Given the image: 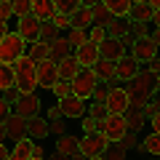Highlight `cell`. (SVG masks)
Instances as JSON below:
<instances>
[{
    "instance_id": "cell-1",
    "label": "cell",
    "mask_w": 160,
    "mask_h": 160,
    "mask_svg": "<svg viewBox=\"0 0 160 160\" xmlns=\"http://www.w3.org/2000/svg\"><path fill=\"white\" fill-rule=\"evenodd\" d=\"M27 46L29 43L16 29H6V32L0 35V64H16L27 53Z\"/></svg>"
},
{
    "instance_id": "cell-2",
    "label": "cell",
    "mask_w": 160,
    "mask_h": 160,
    "mask_svg": "<svg viewBox=\"0 0 160 160\" xmlns=\"http://www.w3.org/2000/svg\"><path fill=\"white\" fill-rule=\"evenodd\" d=\"M38 67H40V64L35 62L29 53H24V56L13 64V69H16V88L22 93L40 91V86H38Z\"/></svg>"
},
{
    "instance_id": "cell-3",
    "label": "cell",
    "mask_w": 160,
    "mask_h": 160,
    "mask_svg": "<svg viewBox=\"0 0 160 160\" xmlns=\"http://www.w3.org/2000/svg\"><path fill=\"white\" fill-rule=\"evenodd\" d=\"M99 75H96V69L93 67H80L78 69V75L72 78V86H75V96H80V99H86V102H91L93 99V93H96V88H99Z\"/></svg>"
},
{
    "instance_id": "cell-4",
    "label": "cell",
    "mask_w": 160,
    "mask_h": 160,
    "mask_svg": "<svg viewBox=\"0 0 160 160\" xmlns=\"http://www.w3.org/2000/svg\"><path fill=\"white\" fill-rule=\"evenodd\" d=\"M107 144L109 139L102 131H91L86 136H80V152H83L86 160H102L104 152H107Z\"/></svg>"
},
{
    "instance_id": "cell-5",
    "label": "cell",
    "mask_w": 160,
    "mask_h": 160,
    "mask_svg": "<svg viewBox=\"0 0 160 160\" xmlns=\"http://www.w3.org/2000/svg\"><path fill=\"white\" fill-rule=\"evenodd\" d=\"M0 133H3V139H13V142L27 136V118L13 109L11 115L0 118Z\"/></svg>"
},
{
    "instance_id": "cell-6",
    "label": "cell",
    "mask_w": 160,
    "mask_h": 160,
    "mask_svg": "<svg viewBox=\"0 0 160 160\" xmlns=\"http://www.w3.org/2000/svg\"><path fill=\"white\" fill-rule=\"evenodd\" d=\"M102 133L109 139V142H123V136L128 133L126 115H115V112H107V115L102 118Z\"/></svg>"
},
{
    "instance_id": "cell-7",
    "label": "cell",
    "mask_w": 160,
    "mask_h": 160,
    "mask_svg": "<svg viewBox=\"0 0 160 160\" xmlns=\"http://www.w3.org/2000/svg\"><path fill=\"white\" fill-rule=\"evenodd\" d=\"M128 53H131V56H136L139 64H149V62L160 53V48L155 46V40L149 38V35H142V38L133 40V46H131V51H128Z\"/></svg>"
},
{
    "instance_id": "cell-8",
    "label": "cell",
    "mask_w": 160,
    "mask_h": 160,
    "mask_svg": "<svg viewBox=\"0 0 160 160\" xmlns=\"http://www.w3.org/2000/svg\"><path fill=\"white\" fill-rule=\"evenodd\" d=\"M59 102V109H62V115L67 120H80L83 115L88 112V104L91 102H86V99H80V96H64V99H56Z\"/></svg>"
},
{
    "instance_id": "cell-9",
    "label": "cell",
    "mask_w": 160,
    "mask_h": 160,
    "mask_svg": "<svg viewBox=\"0 0 160 160\" xmlns=\"http://www.w3.org/2000/svg\"><path fill=\"white\" fill-rule=\"evenodd\" d=\"M40 27H43V19H38L35 13H27V16H16V32L22 35L27 43H35V40H40Z\"/></svg>"
},
{
    "instance_id": "cell-10",
    "label": "cell",
    "mask_w": 160,
    "mask_h": 160,
    "mask_svg": "<svg viewBox=\"0 0 160 160\" xmlns=\"http://www.w3.org/2000/svg\"><path fill=\"white\" fill-rule=\"evenodd\" d=\"M27 133L35 142H43V139L51 136V120L46 118V112H35L27 118Z\"/></svg>"
},
{
    "instance_id": "cell-11",
    "label": "cell",
    "mask_w": 160,
    "mask_h": 160,
    "mask_svg": "<svg viewBox=\"0 0 160 160\" xmlns=\"http://www.w3.org/2000/svg\"><path fill=\"white\" fill-rule=\"evenodd\" d=\"M59 62H46V64H40L38 67V86L40 91H53V86L59 83Z\"/></svg>"
},
{
    "instance_id": "cell-12",
    "label": "cell",
    "mask_w": 160,
    "mask_h": 160,
    "mask_svg": "<svg viewBox=\"0 0 160 160\" xmlns=\"http://www.w3.org/2000/svg\"><path fill=\"white\" fill-rule=\"evenodd\" d=\"M53 149H59V155H64V160H80L83 158V152H80V139L75 136V133H62V136H56V147Z\"/></svg>"
},
{
    "instance_id": "cell-13",
    "label": "cell",
    "mask_w": 160,
    "mask_h": 160,
    "mask_svg": "<svg viewBox=\"0 0 160 160\" xmlns=\"http://www.w3.org/2000/svg\"><path fill=\"white\" fill-rule=\"evenodd\" d=\"M128 107H131V99H128V88L126 86H112L109 91V99H107V109L115 115H126Z\"/></svg>"
},
{
    "instance_id": "cell-14",
    "label": "cell",
    "mask_w": 160,
    "mask_h": 160,
    "mask_svg": "<svg viewBox=\"0 0 160 160\" xmlns=\"http://www.w3.org/2000/svg\"><path fill=\"white\" fill-rule=\"evenodd\" d=\"M43 43H46V48H48V59H51V62H62L67 53H75V46L69 43L67 35H59V38H53V40H43Z\"/></svg>"
},
{
    "instance_id": "cell-15",
    "label": "cell",
    "mask_w": 160,
    "mask_h": 160,
    "mask_svg": "<svg viewBox=\"0 0 160 160\" xmlns=\"http://www.w3.org/2000/svg\"><path fill=\"white\" fill-rule=\"evenodd\" d=\"M128 83L139 86L142 91H147V93H155V91L160 88V75H155L152 69L147 67V64H142V67H139V72H136V78L128 80Z\"/></svg>"
},
{
    "instance_id": "cell-16",
    "label": "cell",
    "mask_w": 160,
    "mask_h": 160,
    "mask_svg": "<svg viewBox=\"0 0 160 160\" xmlns=\"http://www.w3.org/2000/svg\"><path fill=\"white\" fill-rule=\"evenodd\" d=\"M16 112H22L24 118H29V115H35V112H43V99H40V93L38 91L22 93V99L16 102Z\"/></svg>"
},
{
    "instance_id": "cell-17",
    "label": "cell",
    "mask_w": 160,
    "mask_h": 160,
    "mask_svg": "<svg viewBox=\"0 0 160 160\" xmlns=\"http://www.w3.org/2000/svg\"><path fill=\"white\" fill-rule=\"evenodd\" d=\"M35 139L29 136H22V139H16L13 142V147H11V160H32V152H35Z\"/></svg>"
},
{
    "instance_id": "cell-18",
    "label": "cell",
    "mask_w": 160,
    "mask_h": 160,
    "mask_svg": "<svg viewBox=\"0 0 160 160\" xmlns=\"http://www.w3.org/2000/svg\"><path fill=\"white\" fill-rule=\"evenodd\" d=\"M93 69H96V75H99L102 83H112V86H118V62L102 56L96 64H93Z\"/></svg>"
},
{
    "instance_id": "cell-19",
    "label": "cell",
    "mask_w": 160,
    "mask_h": 160,
    "mask_svg": "<svg viewBox=\"0 0 160 160\" xmlns=\"http://www.w3.org/2000/svg\"><path fill=\"white\" fill-rule=\"evenodd\" d=\"M139 67H142V64L136 62V56L126 53V56L118 62V80H120V83H128V80H133V78H136V72H139Z\"/></svg>"
},
{
    "instance_id": "cell-20",
    "label": "cell",
    "mask_w": 160,
    "mask_h": 160,
    "mask_svg": "<svg viewBox=\"0 0 160 160\" xmlns=\"http://www.w3.org/2000/svg\"><path fill=\"white\" fill-rule=\"evenodd\" d=\"M78 59L83 67H93V64L102 59V51H99V43H93V40H88V43H83V46L78 48Z\"/></svg>"
},
{
    "instance_id": "cell-21",
    "label": "cell",
    "mask_w": 160,
    "mask_h": 160,
    "mask_svg": "<svg viewBox=\"0 0 160 160\" xmlns=\"http://www.w3.org/2000/svg\"><path fill=\"white\" fill-rule=\"evenodd\" d=\"M128 99H131V107L128 109H136V112H144V107L149 104V99H152V93H147V91H142L139 86H133V83H128Z\"/></svg>"
},
{
    "instance_id": "cell-22",
    "label": "cell",
    "mask_w": 160,
    "mask_h": 160,
    "mask_svg": "<svg viewBox=\"0 0 160 160\" xmlns=\"http://www.w3.org/2000/svg\"><path fill=\"white\" fill-rule=\"evenodd\" d=\"M128 19L131 22H152L155 19V6H149L147 0H142V3H131V13H128Z\"/></svg>"
},
{
    "instance_id": "cell-23",
    "label": "cell",
    "mask_w": 160,
    "mask_h": 160,
    "mask_svg": "<svg viewBox=\"0 0 160 160\" xmlns=\"http://www.w3.org/2000/svg\"><path fill=\"white\" fill-rule=\"evenodd\" d=\"M131 27H133V22L128 16H112V22L107 24V32L112 38H128L131 35Z\"/></svg>"
},
{
    "instance_id": "cell-24",
    "label": "cell",
    "mask_w": 160,
    "mask_h": 160,
    "mask_svg": "<svg viewBox=\"0 0 160 160\" xmlns=\"http://www.w3.org/2000/svg\"><path fill=\"white\" fill-rule=\"evenodd\" d=\"M80 67H83V64H80L78 53H67V56L59 62V75H62V78H67V80H72L75 75H78Z\"/></svg>"
},
{
    "instance_id": "cell-25",
    "label": "cell",
    "mask_w": 160,
    "mask_h": 160,
    "mask_svg": "<svg viewBox=\"0 0 160 160\" xmlns=\"http://www.w3.org/2000/svg\"><path fill=\"white\" fill-rule=\"evenodd\" d=\"M59 8H56V0H32V13L38 19H53V13H56Z\"/></svg>"
},
{
    "instance_id": "cell-26",
    "label": "cell",
    "mask_w": 160,
    "mask_h": 160,
    "mask_svg": "<svg viewBox=\"0 0 160 160\" xmlns=\"http://www.w3.org/2000/svg\"><path fill=\"white\" fill-rule=\"evenodd\" d=\"M78 24V27H93L96 24V13H93L91 6H80L78 11L72 13V27Z\"/></svg>"
},
{
    "instance_id": "cell-27",
    "label": "cell",
    "mask_w": 160,
    "mask_h": 160,
    "mask_svg": "<svg viewBox=\"0 0 160 160\" xmlns=\"http://www.w3.org/2000/svg\"><path fill=\"white\" fill-rule=\"evenodd\" d=\"M126 123H128V131H139V133H144V128H147L149 118H147L144 112H136V109H128V112H126Z\"/></svg>"
},
{
    "instance_id": "cell-28",
    "label": "cell",
    "mask_w": 160,
    "mask_h": 160,
    "mask_svg": "<svg viewBox=\"0 0 160 160\" xmlns=\"http://www.w3.org/2000/svg\"><path fill=\"white\" fill-rule=\"evenodd\" d=\"M142 152L160 158V133H158V131L149 128V133H144V139H142Z\"/></svg>"
},
{
    "instance_id": "cell-29",
    "label": "cell",
    "mask_w": 160,
    "mask_h": 160,
    "mask_svg": "<svg viewBox=\"0 0 160 160\" xmlns=\"http://www.w3.org/2000/svg\"><path fill=\"white\" fill-rule=\"evenodd\" d=\"M67 38H69V43L75 46V51H78L83 43L91 40V27H78V24H75V27H69V35H67Z\"/></svg>"
},
{
    "instance_id": "cell-30",
    "label": "cell",
    "mask_w": 160,
    "mask_h": 160,
    "mask_svg": "<svg viewBox=\"0 0 160 160\" xmlns=\"http://www.w3.org/2000/svg\"><path fill=\"white\" fill-rule=\"evenodd\" d=\"M13 86H16V69H13V64H0V91H8Z\"/></svg>"
},
{
    "instance_id": "cell-31",
    "label": "cell",
    "mask_w": 160,
    "mask_h": 160,
    "mask_svg": "<svg viewBox=\"0 0 160 160\" xmlns=\"http://www.w3.org/2000/svg\"><path fill=\"white\" fill-rule=\"evenodd\" d=\"M27 53H29V56H32L38 64L51 62V59H48V48H46V43H43V40H35V43H29V46H27Z\"/></svg>"
},
{
    "instance_id": "cell-32",
    "label": "cell",
    "mask_w": 160,
    "mask_h": 160,
    "mask_svg": "<svg viewBox=\"0 0 160 160\" xmlns=\"http://www.w3.org/2000/svg\"><path fill=\"white\" fill-rule=\"evenodd\" d=\"M128 155H131V152L126 149L123 142H109L107 144V152H104V160H126Z\"/></svg>"
},
{
    "instance_id": "cell-33",
    "label": "cell",
    "mask_w": 160,
    "mask_h": 160,
    "mask_svg": "<svg viewBox=\"0 0 160 160\" xmlns=\"http://www.w3.org/2000/svg\"><path fill=\"white\" fill-rule=\"evenodd\" d=\"M102 3L109 8L112 16H128L131 13V0H102Z\"/></svg>"
},
{
    "instance_id": "cell-34",
    "label": "cell",
    "mask_w": 160,
    "mask_h": 160,
    "mask_svg": "<svg viewBox=\"0 0 160 160\" xmlns=\"http://www.w3.org/2000/svg\"><path fill=\"white\" fill-rule=\"evenodd\" d=\"M59 35H64V29L56 27V24H53V19H46V22H43V27H40V40H53V38H59Z\"/></svg>"
},
{
    "instance_id": "cell-35",
    "label": "cell",
    "mask_w": 160,
    "mask_h": 160,
    "mask_svg": "<svg viewBox=\"0 0 160 160\" xmlns=\"http://www.w3.org/2000/svg\"><path fill=\"white\" fill-rule=\"evenodd\" d=\"M80 128H83V133H91V131H102V118H96V115L86 112L83 118H80Z\"/></svg>"
},
{
    "instance_id": "cell-36",
    "label": "cell",
    "mask_w": 160,
    "mask_h": 160,
    "mask_svg": "<svg viewBox=\"0 0 160 160\" xmlns=\"http://www.w3.org/2000/svg\"><path fill=\"white\" fill-rule=\"evenodd\" d=\"M53 96L56 99H64V96H72L75 93V86H72V80H67V78H59V83L53 86Z\"/></svg>"
},
{
    "instance_id": "cell-37",
    "label": "cell",
    "mask_w": 160,
    "mask_h": 160,
    "mask_svg": "<svg viewBox=\"0 0 160 160\" xmlns=\"http://www.w3.org/2000/svg\"><path fill=\"white\" fill-rule=\"evenodd\" d=\"M13 16H16V6H13V0H0V24H8Z\"/></svg>"
},
{
    "instance_id": "cell-38",
    "label": "cell",
    "mask_w": 160,
    "mask_h": 160,
    "mask_svg": "<svg viewBox=\"0 0 160 160\" xmlns=\"http://www.w3.org/2000/svg\"><path fill=\"white\" fill-rule=\"evenodd\" d=\"M53 24H56V27H62V29H69V27H72V13L56 11V13H53Z\"/></svg>"
},
{
    "instance_id": "cell-39",
    "label": "cell",
    "mask_w": 160,
    "mask_h": 160,
    "mask_svg": "<svg viewBox=\"0 0 160 160\" xmlns=\"http://www.w3.org/2000/svg\"><path fill=\"white\" fill-rule=\"evenodd\" d=\"M80 6H83L80 0H56V8L59 11H67V13H75Z\"/></svg>"
},
{
    "instance_id": "cell-40",
    "label": "cell",
    "mask_w": 160,
    "mask_h": 160,
    "mask_svg": "<svg viewBox=\"0 0 160 160\" xmlns=\"http://www.w3.org/2000/svg\"><path fill=\"white\" fill-rule=\"evenodd\" d=\"M62 133H67V118L51 120V136H62Z\"/></svg>"
},
{
    "instance_id": "cell-41",
    "label": "cell",
    "mask_w": 160,
    "mask_h": 160,
    "mask_svg": "<svg viewBox=\"0 0 160 160\" xmlns=\"http://www.w3.org/2000/svg\"><path fill=\"white\" fill-rule=\"evenodd\" d=\"M13 6H16V16L32 13V0H13Z\"/></svg>"
},
{
    "instance_id": "cell-42",
    "label": "cell",
    "mask_w": 160,
    "mask_h": 160,
    "mask_svg": "<svg viewBox=\"0 0 160 160\" xmlns=\"http://www.w3.org/2000/svg\"><path fill=\"white\" fill-rule=\"evenodd\" d=\"M107 35H109L107 27H99V24H93V27H91V40H93V43H102Z\"/></svg>"
},
{
    "instance_id": "cell-43",
    "label": "cell",
    "mask_w": 160,
    "mask_h": 160,
    "mask_svg": "<svg viewBox=\"0 0 160 160\" xmlns=\"http://www.w3.org/2000/svg\"><path fill=\"white\" fill-rule=\"evenodd\" d=\"M46 118H48V120H56V118H64V115H62V109H59V102H56V104H51V107L46 109Z\"/></svg>"
},
{
    "instance_id": "cell-44",
    "label": "cell",
    "mask_w": 160,
    "mask_h": 160,
    "mask_svg": "<svg viewBox=\"0 0 160 160\" xmlns=\"http://www.w3.org/2000/svg\"><path fill=\"white\" fill-rule=\"evenodd\" d=\"M149 128L160 133V109H158V112H152V115H149Z\"/></svg>"
},
{
    "instance_id": "cell-45",
    "label": "cell",
    "mask_w": 160,
    "mask_h": 160,
    "mask_svg": "<svg viewBox=\"0 0 160 160\" xmlns=\"http://www.w3.org/2000/svg\"><path fill=\"white\" fill-rule=\"evenodd\" d=\"M43 158H48V152L40 147V142H38V144H35V152H32V160H43Z\"/></svg>"
},
{
    "instance_id": "cell-46",
    "label": "cell",
    "mask_w": 160,
    "mask_h": 160,
    "mask_svg": "<svg viewBox=\"0 0 160 160\" xmlns=\"http://www.w3.org/2000/svg\"><path fill=\"white\" fill-rule=\"evenodd\" d=\"M0 158H3V160H11V147L6 144V139H3V144H0Z\"/></svg>"
},
{
    "instance_id": "cell-47",
    "label": "cell",
    "mask_w": 160,
    "mask_h": 160,
    "mask_svg": "<svg viewBox=\"0 0 160 160\" xmlns=\"http://www.w3.org/2000/svg\"><path fill=\"white\" fill-rule=\"evenodd\" d=\"M149 38H152V40H155V46L160 48V27H155L152 32H149Z\"/></svg>"
},
{
    "instance_id": "cell-48",
    "label": "cell",
    "mask_w": 160,
    "mask_h": 160,
    "mask_svg": "<svg viewBox=\"0 0 160 160\" xmlns=\"http://www.w3.org/2000/svg\"><path fill=\"white\" fill-rule=\"evenodd\" d=\"M152 104H155V107H158V109H160V88H158V91H155V93H152Z\"/></svg>"
},
{
    "instance_id": "cell-49",
    "label": "cell",
    "mask_w": 160,
    "mask_h": 160,
    "mask_svg": "<svg viewBox=\"0 0 160 160\" xmlns=\"http://www.w3.org/2000/svg\"><path fill=\"white\" fill-rule=\"evenodd\" d=\"M155 27H160V8H155V19H152Z\"/></svg>"
},
{
    "instance_id": "cell-50",
    "label": "cell",
    "mask_w": 160,
    "mask_h": 160,
    "mask_svg": "<svg viewBox=\"0 0 160 160\" xmlns=\"http://www.w3.org/2000/svg\"><path fill=\"white\" fill-rule=\"evenodd\" d=\"M80 3H83V6H91V8H93V6H99L102 0H80Z\"/></svg>"
},
{
    "instance_id": "cell-51",
    "label": "cell",
    "mask_w": 160,
    "mask_h": 160,
    "mask_svg": "<svg viewBox=\"0 0 160 160\" xmlns=\"http://www.w3.org/2000/svg\"><path fill=\"white\" fill-rule=\"evenodd\" d=\"M149 6H155V8H160V0H147Z\"/></svg>"
},
{
    "instance_id": "cell-52",
    "label": "cell",
    "mask_w": 160,
    "mask_h": 160,
    "mask_svg": "<svg viewBox=\"0 0 160 160\" xmlns=\"http://www.w3.org/2000/svg\"><path fill=\"white\" fill-rule=\"evenodd\" d=\"M131 3H142V0H131Z\"/></svg>"
}]
</instances>
